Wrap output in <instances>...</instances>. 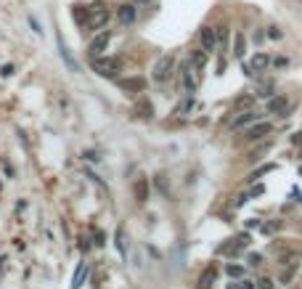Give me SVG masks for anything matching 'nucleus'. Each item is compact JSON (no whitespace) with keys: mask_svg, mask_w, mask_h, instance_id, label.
Wrapping results in <instances>:
<instances>
[{"mask_svg":"<svg viewBox=\"0 0 302 289\" xmlns=\"http://www.w3.org/2000/svg\"><path fill=\"white\" fill-rule=\"evenodd\" d=\"M268 67H270L268 53H255V56H252V61H249V69H252V72H265Z\"/></svg>","mask_w":302,"mask_h":289,"instance_id":"13","label":"nucleus"},{"mask_svg":"<svg viewBox=\"0 0 302 289\" xmlns=\"http://www.w3.org/2000/svg\"><path fill=\"white\" fill-rule=\"evenodd\" d=\"M175 64H178L175 53H164L157 64H154V69H151L154 82H167V80L172 77V72H175Z\"/></svg>","mask_w":302,"mask_h":289,"instance_id":"2","label":"nucleus"},{"mask_svg":"<svg viewBox=\"0 0 302 289\" xmlns=\"http://www.w3.org/2000/svg\"><path fill=\"white\" fill-rule=\"evenodd\" d=\"M196 77H199V75L194 72L191 61H183V64H180V80H183L186 93H196V85H199V80H196Z\"/></svg>","mask_w":302,"mask_h":289,"instance_id":"3","label":"nucleus"},{"mask_svg":"<svg viewBox=\"0 0 302 289\" xmlns=\"http://www.w3.org/2000/svg\"><path fill=\"white\" fill-rule=\"evenodd\" d=\"M90 69L101 77H117L119 75V59L111 56H93L90 59Z\"/></svg>","mask_w":302,"mask_h":289,"instance_id":"1","label":"nucleus"},{"mask_svg":"<svg viewBox=\"0 0 302 289\" xmlns=\"http://www.w3.org/2000/svg\"><path fill=\"white\" fill-rule=\"evenodd\" d=\"M260 263H263V257H260V255H249V265H260Z\"/></svg>","mask_w":302,"mask_h":289,"instance_id":"26","label":"nucleus"},{"mask_svg":"<svg viewBox=\"0 0 302 289\" xmlns=\"http://www.w3.org/2000/svg\"><path fill=\"white\" fill-rule=\"evenodd\" d=\"M135 16H138V8H135V6H119L117 8V19H119V24H125V27L133 24Z\"/></svg>","mask_w":302,"mask_h":289,"instance_id":"9","label":"nucleus"},{"mask_svg":"<svg viewBox=\"0 0 302 289\" xmlns=\"http://www.w3.org/2000/svg\"><path fill=\"white\" fill-rule=\"evenodd\" d=\"M199 40H202V48H204V50H215V45H217V37H215V27H202V32H199Z\"/></svg>","mask_w":302,"mask_h":289,"instance_id":"10","label":"nucleus"},{"mask_svg":"<svg viewBox=\"0 0 302 289\" xmlns=\"http://www.w3.org/2000/svg\"><path fill=\"white\" fill-rule=\"evenodd\" d=\"M135 197H138V202H146V197H149V186H146V181H141L138 186H135Z\"/></svg>","mask_w":302,"mask_h":289,"instance_id":"21","label":"nucleus"},{"mask_svg":"<svg viewBox=\"0 0 302 289\" xmlns=\"http://www.w3.org/2000/svg\"><path fill=\"white\" fill-rule=\"evenodd\" d=\"M281 228H284V220H270V223L260 225V231H263V234H276V231H281Z\"/></svg>","mask_w":302,"mask_h":289,"instance_id":"19","label":"nucleus"},{"mask_svg":"<svg viewBox=\"0 0 302 289\" xmlns=\"http://www.w3.org/2000/svg\"><path fill=\"white\" fill-rule=\"evenodd\" d=\"M135 3H149V0H135Z\"/></svg>","mask_w":302,"mask_h":289,"instance_id":"32","label":"nucleus"},{"mask_svg":"<svg viewBox=\"0 0 302 289\" xmlns=\"http://www.w3.org/2000/svg\"><path fill=\"white\" fill-rule=\"evenodd\" d=\"M109 19H111V14L106 11V8H90V16H88V29H103L109 24Z\"/></svg>","mask_w":302,"mask_h":289,"instance_id":"5","label":"nucleus"},{"mask_svg":"<svg viewBox=\"0 0 302 289\" xmlns=\"http://www.w3.org/2000/svg\"><path fill=\"white\" fill-rule=\"evenodd\" d=\"M228 242H231V244H223V247H220V250H217V252H225V255H236V252L247 250V247H249V242H252V239H249V234H236L233 239H228Z\"/></svg>","mask_w":302,"mask_h":289,"instance_id":"4","label":"nucleus"},{"mask_svg":"<svg viewBox=\"0 0 302 289\" xmlns=\"http://www.w3.org/2000/svg\"><path fill=\"white\" fill-rule=\"evenodd\" d=\"M273 167H276V164H265V167H260V170H257V172L252 175V178H249V181H257L260 175H265V172H270V170H273Z\"/></svg>","mask_w":302,"mask_h":289,"instance_id":"23","label":"nucleus"},{"mask_svg":"<svg viewBox=\"0 0 302 289\" xmlns=\"http://www.w3.org/2000/svg\"><path fill=\"white\" fill-rule=\"evenodd\" d=\"M255 289H273V281H270L268 276H263V278H257V286Z\"/></svg>","mask_w":302,"mask_h":289,"instance_id":"22","label":"nucleus"},{"mask_svg":"<svg viewBox=\"0 0 302 289\" xmlns=\"http://www.w3.org/2000/svg\"><path fill=\"white\" fill-rule=\"evenodd\" d=\"M238 289H255V284L252 281H241V286H238Z\"/></svg>","mask_w":302,"mask_h":289,"instance_id":"31","label":"nucleus"},{"mask_svg":"<svg viewBox=\"0 0 302 289\" xmlns=\"http://www.w3.org/2000/svg\"><path fill=\"white\" fill-rule=\"evenodd\" d=\"M191 67H194L196 75H202V69L207 67V50H204V48H202V50H194V56H191Z\"/></svg>","mask_w":302,"mask_h":289,"instance_id":"14","label":"nucleus"},{"mask_svg":"<svg viewBox=\"0 0 302 289\" xmlns=\"http://www.w3.org/2000/svg\"><path fill=\"white\" fill-rule=\"evenodd\" d=\"M119 88L125 93H143L146 90V80L143 77H125V80H119Z\"/></svg>","mask_w":302,"mask_h":289,"instance_id":"7","label":"nucleus"},{"mask_svg":"<svg viewBox=\"0 0 302 289\" xmlns=\"http://www.w3.org/2000/svg\"><path fill=\"white\" fill-rule=\"evenodd\" d=\"M299 175H302V167H299Z\"/></svg>","mask_w":302,"mask_h":289,"instance_id":"33","label":"nucleus"},{"mask_svg":"<svg viewBox=\"0 0 302 289\" xmlns=\"http://www.w3.org/2000/svg\"><path fill=\"white\" fill-rule=\"evenodd\" d=\"M244 50H247V40H244L241 32H236L233 35V56L236 59H244Z\"/></svg>","mask_w":302,"mask_h":289,"instance_id":"16","label":"nucleus"},{"mask_svg":"<svg viewBox=\"0 0 302 289\" xmlns=\"http://www.w3.org/2000/svg\"><path fill=\"white\" fill-rule=\"evenodd\" d=\"M268 133H270V125H268V122H257V125H252V128L244 133V138H247V141H257V138L268 136Z\"/></svg>","mask_w":302,"mask_h":289,"instance_id":"11","label":"nucleus"},{"mask_svg":"<svg viewBox=\"0 0 302 289\" xmlns=\"http://www.w3.org/2000/svg\"><path fill=\"white\" fill-rule=\"evenodd\" d=\"M109 43H111V32H98L96 37L90 40V45H88V50H90V56H101L103 50L109 48Z\"/></svg>","mask_w":302,"mask_h":289,"instance_id":"6","label":"nucleus"},{"mask_svg":"<svg viewBox=\"0 0 302 289\" xmlns=\"http://www.w3.org/2000/svg\"><path fill=\"white\" fill-rule=\"evenodd\" d=\"M85 276H88V263H80V265H77V273H75V284H72V289H80L82 281H85Z\"/></svg>","mask_w":302,"mask_h":289,"instance_id":"18","label":"nucleus"},{"mask_svg":"<svg viewBox=\"0 0 302 289\" xmlns=\"http://www.w3.org/2000/svg\"><path fill=\"white\" fill-rule=\"evenodd\" d=\"M268 37H270V40H281V32H278V27H268Z\"/></svg>","mask_w":302,"mask_h":289,"instance_id":"24","label":"nucleus"},{"mask_svg":"<svg viewBox=\"0 0 302 289\" xmlns=\"http://www.w3.org/2000/svg\"><path fill=\"white\" fill-rule=\"evenodd\" d=\"M286 106H289L286 96H270V101H268V111H270V114H281V111H286Z\"/></svg>","mask_w":302,"mask_h":289,"instance_id":"12","label":"nucleus"},{"mask_svg":"<svg viewBox=\"0 0 302 289\" xmlns=\"http://www.w3.org/2000/svg\"><path fill=\"white\" fill-rule=\"evenodd\" d=\"M286 64H289V59H286V56H278V59H273V67H278V69H281V67H286Z\"/></svg>","mask_w":302,"mask_h":289,"instance_id":"25","label":"nucleus"},{"mask_svg":"<svg viewBox=\"0 0 302 289\" xmlns=\"http://www.w3.org/2000/svg\"><path fill=\"white\" fill-rule=\"evenodd\" d=\"M247 199H249V194H241V197L236 199V207H241V204H247Z\"/></svg>","mask_w":302,"mask_h":289,"instance_id":"28","label":"nucleus"},{"mask_svg":"<svg viewBox=\"0 0 302 289\" xmlns=\"http://www.w3.org/2000/svg\"><path fill=\"white\" fill-rule=\"evenodd\" d=\"M260 194H265V186H255L252 189V197H260Z\"/></svg>","mask_w":302,"mask_h":289,"instance_id":"27","label":"nucleus"},{"mask_svg":"<svg viewBox=\"0 0 302 289\" xmlns=\"http://www.w3.org/2000/svg\"><path fill=\"white\" fill-rule=\"evenodd\" d=\"M223 72H225V59L217 61V75H223Z\"/></svg>","mask_w":302,"mask_h":289,"instance_id":"30","label":"nucleus"},{"mask_svg":"<svg viewBox=\"0 0 302 289\" xmlns=\"http://www.w3.org/2000/svg\"><path fill=\"white\" fill-rule=\"evenodd\" d=\"M260 114L257 111H244L241 117H236V122H233V130H238V128H244V125H249V122H255Z\"/></svg>","mask_w":302,"mask_h":289,"instance_id":"17","label":"nucleus"},{"mask_svg":"<svg viewBox=\"0 0 302 289\" xmlns=\"http://www.w3.org/2000/svg\"><path fill=\"white\" fill-rule=\"evenodd\" d=\"M241 72H244V75H247V77H252V75H255V72H252V69H249V64H244V61H241Z\"/></svg>","mask_w":302,"mask_h":289,"instance_id":"29","label":"nucleus"},{"mask_svg":"<svg viewBox=\"0 0 302 289\" xmlns=\"http://www.w3.org/2000/svg\"><path fill=\"white\" fill-rule=\"evenodd\" d=\"M225 273L231 276V278H238V276H244V265H236V263H231V265H225Z\"/></svg>","mask_w":302,"mask_h":289,"instance_id":"20","label":"nucleus"},{"mask_svg":"<svg viewBox=\"0 0 302 289\" xmlns=\"http://www.w3.org/2000/svg\"><path fill=\"white\" fill-rule=\"evenodd\" d=\"M215 281H217V265H207L204 271H202V276H199V289H212L215 286Z\"/></svg>","mask_w":302,"mask_h":289,"instance_id":"8","label":"nucleus"},{"mask_svg":"<svg viewBox=\"0 0 302 289\" xmlns=\"http://www.w3.org/2000/svg\"><path fill=\"white\" fill-rule=\"evenodd\" d=\"M88 16H90V8H85V6H75V8H72V19H75L80 27L88 24Z\"/></svg>","mask_w":302,"mask_h":289,"instance_id":"15","label":"nucleus"}]
</instances>
